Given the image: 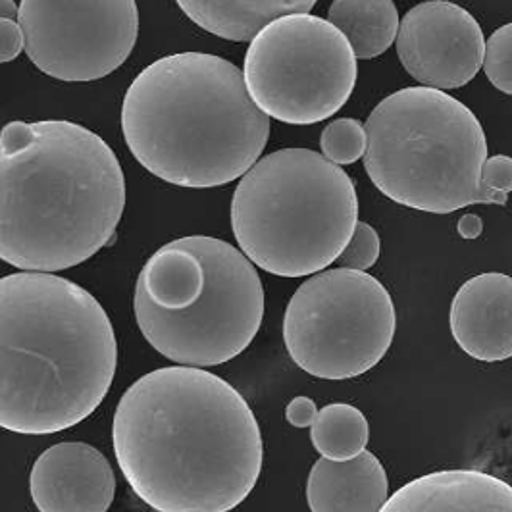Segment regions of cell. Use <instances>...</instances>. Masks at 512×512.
I'll return each instance as SVG.
<instances>
[{
    "mask_svg": "<svg viewBox=\"0 0 512 512\" xmlns=\"http://www.w3.org/2000/svg\"><path fill=\"white\" fill-rule=\"evenodd\" d=\"M114 455L156 512H230L255 489L264 447L245 397L205 368H158L122 395Z\"/></svg>",
    "mask_w": 512,
    "mask_h": 512,
    "instance_id": "cell-1",
    "label": "cell"
},
{
    "mask_svg": "<svg viewBox=\"0 0 512 512\" xmlns=\"http://www.w3.org/2000/svg\"><path fill=\"white\" fill-rule=\"evenodd\" d=\"M126 178L103 137L66 120L0 131V260L60 272L106 247L122 220Z\"/></svg>",
    "mask_w": 512,
    "mask_h": 512,
    "instance_id": "cell-2",
    "label": "cell"
},
{
    "mask_svg": "<svg viewBox=\"0 0 512 512\" xmlns=\"http://www.w3.org/2000/svg\"><path fill=\"white\" fill-rule=\"evenodd\" d=\"M118 343L103 305L47 272L0 278V428L51 436L87 420L114 382Z\"/></svg>",
    "mask_w": 512,
    "mask_h": 512,
    "instance_id": "cell-3",
    "label": "cell"
},
{
    "mask_svg": "<svg viewBox=\"0 0 512 512\" xmlns=\"http://www.w3.org/2000/svg\"><path fill=\"white\" fill-rule=\"evenodd\" d=\"M129 151L153 176L206 189L243 178L264 151L270 120L243 72L214 54L180 52L147 66L122 104Z\"/></svg>",
    "mask_w": 512,
    "mask_h": 512,
    "instance_id": "cell-4",
    "label": "cell"
},
{
    "mask_svg": "<svg viewBox=\"0 0 512 512\" xmlns=\"http://www.w3.org/2000/svg\"><path fill=\"white\" fill-rule=\"evenodd\" d=\"M357 224L355 183L310 149L260 158L231 201V230L241 253L280 278L326 270L345 251Z\"/></svg>",
    "mask_w": 512,
    "mask_h": 512,
    "instance_id": "cell-5",
    "label": "cell"
},
{
    "mask_svg": "<svg viewBox=\"0 0 512 512\" xmlns=\"http://www.w3.org/2000/svg\"><path fill=\"white\" fill-rule=\"evenodd\" d=\"M364 168L397 205L451 214L470 205H507L482 185L484 128L455 97L432 87H405L385 97L366 120Z\"/></svg>",
    "mask_w": 512,
    "mask_h": 512,
    "instance_id": "cell-6",
    "label": "cell"
},
{
    "mask_svg": "<svg viewBox=\"0 0 512 512\" xmlns=\"http://www.w3.org/2000/svg\"><path fill=\"white\" fill-rule=\"evenodd\" d=\"M395 305L374 276L335 268L310 276L283 316L289 357L320 380H351L370 372L389 351Z\"/></svg>",
    "mask_w": 512,
    "mask_h": 512,
    "instance_id": "cell-7",
    "label": "cell"
},
{
    "mask_svg": "<svg viewBox=\"0 0 512 512\" xmlns=\"http://www.w3.org/2000/svg\"><path fill=\"white\" fill-rule=\"evenodd\" d=\"M183 241L203 262V293L183 310L133 297L137 326L166 359L193 368L218 366L253 343L264 318V287L255 264L230 243L208 235Z\"/></svg>",
    "mask_w": 512,
    "mask_h": 512,
    "instance_id": "cell-8",
    "label": "cell"
},
{
    "mask_svg": "<svg viewBox=\"0 0 512 512\" xmlns=\"http://www.w3.org/2000/svg\"><path fill=\"white\" fill-rule=\"evenodd\" d=\"M357 56L328 20L291 14L260 29L251 41L243 77L256 106L291 126L328 120L349 101Z\"/></svg>",
    "mask_w": 512,
    "mask_h": 512,
    "instance_id": "cell-9",
    "label": "cell"
},
{
    "mask_svg": "<svg viewBox=\"0 0 512 512\" xmlns=\"http://www.w3.org/2000/svg\"><path fill=\"white\" fill-rule=\"evenodd\" d=\"M24 51L47 76L95 81L116 72L139 35L135 0H22Z\"/></svg>",
    "mask_w": 512,
    "mask_h": 512,
    "instance_id": "cell-10",
    "label": "cell"
},
{
    "mask_svg": "<svg viewBox=\"0 0 512 512\" xmlns=\"http://www.w3.org/2000/svg\"><path fill=\"white\" fill-rule=\"evenodd\" d=\"M395 41L403 68L424 87L459 89L484 66L482 27L468 10L449 0L410 8Z\"/></svg>",
    "mask_w": 512,
    "mask_h": 512,
    "instance_id": "cell-11",
    "label": "cell"
},
{
    "mask_svg": "<svg viewBox=\"0 0 512 512\" xmlns=\"http://www.w3.org/2000/svg\"><path fill=\"white\" fill-rule=\"evenodd\" d=\"M29 493L39 512H106L114 501L116 476L101 451L64 441L35 461Z\"/></svg>",
    "mask_w": 512,
    "mask_h": 512,
    "instance_id": "cell-12",
    "label": "cell"
},
{
    "mask_svg": "<svg viewBox=\"0 0 512 512\" xmlns=\"http://www.w3.org/2000/svg\"><path fill=\"white\" fill-rule=\"evenodd\" d=\"M449 326L453 339L472 359H512V276L487 272L462 283Z\"/></svg>",
    "mask_w": 512,
    "mask_h": 512,
    "instance_id": "cell-13",
    "label": "cell"
},
{
    "mask_svg": "<svg viewBox=\"0 0 512 512\" xmlns=\"http://www.w3.org/2000/svg\"><path fill=\"white\" fill-rule=\"evenodd\" d=\"M380 512H512V486L482 470H437L399 487Z\"/></svg>",
    "mask_w": 512,
    "mask_h": 512,
    "instance_id": "cell-14",
    "label": "cell"
},
{
    "mask_svg": "<svg viewBox=\"0 0 512 512\" xmlns=\"http://www.w3.org/2000/svg\"><path fill=\"white\" fill-rule=\"evenodd\" d=\"M389 497L384 464L362 451L351 461L318 459L308 474L310 512H380Z\"/></svg>",
    "mask_w": 512,
    "mask_h": 512,
    "instance_id": "cell-15",
    "label": "cell"
},
{
    "mask_svg": "<svg viewBox=\"0 0 512 512\" xmlns=\"http://www.w3.org/2000/svg\"><path fill=\"white\" fill-rule=\"evenodd\" d=\"M183 14L208 33L245 43L291 14H308L318 0H176Z\"/></svg>",
    "mask_w": 512,
    "mask_h": 512,
    "instance_id": "cell-16",
    "label": "cell"
},
{
    "mask_svg": "<svg viewBox=\"0 0 512 512\" xmlns=\"http://www.w3.org/2000/svg\"><path fill=\"white\" fill-rule=\"evenodd\" d=\"M205 289V268L181 239L158 249L143 266L135 297L164 310L189 308Z\"/></svg>",
    "mask_w": 512,
    "mask_h": 512,
    "instance_id": "cell-17",
    "label": "cell"
},
{
    "mask_svg": "<svg viewBox=\"0 0 512 512\" xmlns=\"http://www.w3.org/2000/svg\"><path fill=\"white\" fill-rule=\"evenodd\" d=\"M328 22L347 37L357 60L384 54L395 43L401 24L393 0H333Z\"/></svg>",
    "mask_w": 512,
    "mask_h": 512,
    "instance_id": "cell-18",
    "label": "cell"
},
{
    "mask_svg": "<svg viewBox=\"0 0 512 512\" xmlns=\"http://www.w3.org/2000/svg\"><path fill=\"white\" fill-rule=\"evenodd\" d=\"M310 441L328 461H351L366 451L370 426L362 410L347 403H332L318 410L310 426Z\"/></svg>",
    "mask_w": 512,
    "mask_h": 512,
    "instance_id": "cell-19",
    "label": "cell"
},
{
    "mask_svg": "<svg viewBox=\"0 0 512 512\" xmlns=\"http://www.w3.org/2000/svg\"><path fill=\"white\" fill-rule=\"evenodd\" d=\"M366 141V129L359 120L339 118L322 131L320 149L335 166H349L364 156Z\"/></svg>",
    "mask_w": 512,
    "mask_h": 512,
    "instance_id": "cell-20",
    "label": "cell"
},
{
    "mask_svg": "<svg viewBox=\"0 0 512 512\" xmlns=\"http://www.w3.org/2000/svg\"><path fill=\"white\" fill-rule=\"evenodd\" d=\"M484 72L495 89L512 95V24L499 27L487 39Z\"/></svg>",
    "mask_w": 512,
    "mask_h": 512,
    "instance_id": "cell-21",
    "label": "cell"
},
{
    "mask_svg": "<svg viewBox=\"0 0 512 512\" xmlns=\"http://www.w3.org/2000/svg\"><path fill=\"white\" fill-rule=\"evenodd\" d=\"M380 249H382V245H380L378 231L366 222H359L349 245L345 247V251L335 262H339V266L347 268V270L366 272L368 268H372L378 262Z\"/></svg>",
    "mask_w": 512,
    "mask_h": 512,
    "instance_id": "cell-22",
    "label": "cell"
},
{
    "mask_svg": "<svg viewBox=\"0 0 512 512\" xmlns=\"http://www.w3.org/2000/svg\"><path fill=\"white\" fill-rule=\"evenodd\" d=\"M482 185L495 195L509 197L512 191V158L507 154L489 156L482 168Z\"/></svg>",
    "mask_w": 512,
    "mask_h": 512,
    "instance_id": "cell-23",
    "label": "cell"
},
{
    "mask_svg": "<svg viewBox=\"0 0 512 512\" xmlns=\"http://www.w3.org/2000/svg\"><path fill=\"white\" fill-rule=\"evenodd\" d=\"M24 31L16 20H0V64L12 62L24 51Z\"/></svg>",
    "mask_w": 512,
    "mask_h": 512,
    "instance_id": "cell-24",
    "label": "cell"
},
{
    "mask_svg": "<svg viewBox=\"0 0 512 512\" xmlns=\"http://www.w3.org/2000/svg\"><path fill=\"white\" fill-rule=\"evenodd\" d=\"M316 416H318L316 403H314L310 397H305V395L295 397V399L287 405V409H285L287 422H289L291 426H295V428H310V426L314 424Z\"/></svg>",
    "mask_w": 512,
    "mask_h": 512,
    "instance_id": "cell-25",
    "label": "cell"
},
{
    "mask_svg": "<svg viewBox=\"0 0 512 512\" xmlns=\"http://www.w3.org/2000/svg\"><path fill=\"white\" fill-rule=\"evenodd\" d=\"M457 230L462 239H478L484 231V222L476 214H464L457 224Z\"/></svg>",
    "mask_w": 512,
    "mask_h": 512,
    "instance_id": "cell-26",
    "label": "cell"
},
{
    "mask_svg": "<svg viewBox=\"0 0 512 512\" xmlns=\"http://www.w3.org/2000/svg\"><path fill=\"white\" fill-rule=\"evenodd\" d=\"M20 6H16L14 0H0V20H18Z\"/></svg>",
    "mask_w": 512,
    "mask_h": 512,
    "instance_id": "cell-27",
    "label": "cell"
}]
</instances>
